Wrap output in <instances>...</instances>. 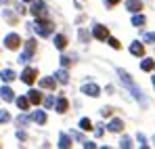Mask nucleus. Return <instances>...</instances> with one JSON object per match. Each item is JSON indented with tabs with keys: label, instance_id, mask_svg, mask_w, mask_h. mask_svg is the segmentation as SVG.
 <instances>
[{
	"label": "nucleus",
	"instance_id": "42",
	"mask_svg": "<svg viewBox=\"0 0 155 149\" xmlns=\"http://www.w3.org/2000/svg\"><path fill=\"white\" fill-rule=\"evenodd\" d=\"M153 143H155V139H153Z\"/></svg>",
	"mask_w": 155,
	"mask_h": 149
},
{
	"label": "nucleus",
	"instance_id": "4",
	"mask_svg": "<svg viewBox=\"0 0 155 149\" xmlns=\"http://www.w3.org/2000/svg\"><path fill=\"white\" fill-rule=\"evenodd\" d=\"M4 46L8 50H17L21 46V36H17V34H8V36H4Z\"/></svg>",
	"mask_w": 155,
	"mask_h": 149
},
{
	"label": "nucleus",
	"instance_id": "28",
	"mask_svg": "<svg viewBox=\"0 0 155 149\" xmlns=\"http://www.w3.org/2000/svg\"><path fill=\"white\" fill-rule=\"evenodd\" d=\"M120 147H124V149H130V147H132V141H130L128 137H122V141H120Z\"/></svg>",
	"mask_w": 155,
	"mask_h": 149
},
{
	"label": "nucleus",
	"instance_id": "35",
	"mask_svg": "<svg viewBox=\"0 0 155 149\" xmlns=\"http://www.w3.org/2000/svg\"><path fill=\"white\" fill-rule=\"evenodd\" d=\"M71 137H74V139H78V141H80V143H82V145H84V143H86V139H84V137H82V134H80V132H71Z\"/></svg>",
	"mask_w": 155,
	"mask_h": 149
},
{
	"label": "nucleus",
	"instance_id": "37",
	"mask_svg": "<svg viewBox=\"0 0 155 149\" xmlns=\"http://www.w3.org/2000/svg\"><path fill=\"white\" fill-rule=\"evenodd\" d=\"M17 139H19V141H25V139H27V134L23 132V130H17Z\"/></svg>",
	"mask_w": 155,
	"mask_h": 149
},
{
	"label": "nucleus",
	"instance_id": "11",
	"mask_svg": "<svg viewBox=\"0 0 155 149\" xmlns=\"http://www.w3.org/2000/svg\"><path fill=\"white\" fill-rule=\"evenodd\" d=\"M130 52H132L134 57H143V55H145V44H143V42H132V44H130Z\"/></svg>",
	"mask_w": 155,
	"mask_h": 149
},
{
	"label": "nucleus",
	"instance_id": "21",
	"mask_svg": "<svg viewBox=\"0 0 155 149\" xmlns=\"http://www.w3.org/2000/svg\"><path fill=\"white\" fill-rule=\"evenodd\" d=\"M2 17H4L11 25H17V21H19V19H17V15H13L8 8H4V11H2Z\"/></svg>",
	"mask_w": 155,
	"mask_h": 149
},
{
	"label": "nucleus",
	"instance_id": "19",
	"mask_svg": "<svg viewBox=\"0 0 155 149\" xmlns=\"http://www.w3.org/2000/svg\"><path fill=\"white\" fill-rule=\"evenodd\" d=\"M15 103H17V107H19L21 111H25L27 107L31 105V101H29V97H17V99H15Z\"/></svg>",
	"mask_w": 155,
	"mask_h": 149
},
{
	"label": "nucleus",
	"instance_id": "27",
	"mask_svg": "<svg viewBox=\"0 0 155 149\" xmlns=\"http://www.w3.org/2000/svg\"><path fill=\"white\" fill-rule=\"evenodd\" d=\"M54 105H57V99H54V97H46V99H44V107H46V109H51Z\"/></svg>",
	"mask_w": 155,
	"mask_h": 149
},
{
	"label": "nucleus",
	"instance_id": "33",
	"mask_svg": "<svg viewBox=\"0 0 155 149\" xmlns=\"http://www.w3.org/2000/svg\"><path fill=\"white\" fill-rule=\"evenodd\" d=\"M69 65H71V59L63 55V57H61V67H69Z\"/></svg>",
	"mask_w": 155,
	"mask_h": 149
},
{
	"label": "nucleus",
	"instance_id": "41",
	"mask_svg": "<svg viewBox=\"0 0 155 149\" xmlns=\"http://www.w3.org/2000/svg\"><path fill=\"white\" fill-rule=\"evenodd\" d=\"M21 2H31V0H21Z\"/></svg>",
	"mask_w": 155,
	"mask_h": 149
},
{
	"label": "nucleus",
	"instance_id": "34",
	"mask_svg": "<svg viewBox=\"0 0 155 149\" xmlns=\"http://www.w3.org/2000/svg\"><path fill=\"white\" fill-rule=\"evenodd\" d=\"M145 42H153V44H155V32H149V34H145Z\"/></svg>",
	"mask_w": 155,
	"mask_h": 149
},
{
	"label": "nucleus",
	"instance_id": "38",
	"mask_svg": "<svg viewBox=\"0 0 155 149\" xmlns=\"http://www.w3.org/2000/svg\"><path fill=\"white\" fill-rule=\"evenodd\" d=\"M105 2H107V6H115L120 0H105Z\"/></svg>",
	"mask_w": 155,
	"mask_h": 149
},
{
	"label": "nucleus",
	"instance_id": "6",
	"mask_svg": "<svg viewBox=\"0 0 155 149\" xmlns=\"http://www.w3.org/2000/svg\"><path fill=\"white\" fill-rule=\"evenodd\" d=\"M44 2L42 0H31V6H29V13L34 15V17H42L44 15Z\"/></svg>",
	"mask_w": 155,
	"mask_h": 149
},
{
	"label": "nucleus",
	"instance_id": "8",
	"mask_svg": "<svg viewBox=\"0 0 155 149\" xmlns=\"http://www.w3.org/2000/svg\"><path fill=\"white\" fill-rule=\"evenodd\" d=\"M92 36L97 38V40H107L109 38V29L105 27V25H94V29H92Z\"/></svg>",
	"mask_w": 155,
	"mask_h": 149
},
{
	"label": "nucleus",
	"instance_id": "23",
	"mask_svg": "<svg viewBox=\"0 0 155 149\" xmlns=\"http://www.w3.org/2000/svg\"><path fill=\"white\" fill-rule=\"evenodd\" d=\"M153 67H155V59H145V61L140 63V69H143V72H151Z\"/></svg>",
	"mask_w": 155,
	"mask_h": 149
},
{
	"label": "nucleus",
	"instance_id": "15",
	"mask_svg": "<svg viewBox=\"0 0 155 149\" xmlns=\"http://www.w3.org/2000/svg\"><path fill=\"white\" fill-rule=\"evenodd\" d=\"M52 42H54V49L63 50V49H65V46H67V36H63V34H57Z\"/></svg>",
	"mask_w": 155,
	"mask_h": 149
},
{
	"label": "nucleus",
	"instance_id": "36",
	"mask_svg": "<svg viewBox=\"0 0 155 149\" xmlns=\"http://www.w3.org/2000/svg\"><path fill=\"white\" fill-rule=\"evenodd\" d=\"M138 145H140V147H147V143H145V134H143V132H138Z\"/></svg>",
	"mask_w": 155,
	"mask_h": 149
},
{
	"label": "nucleus",
	"instance_id": "20",
	"mask_svg": "<svg viewBox=\"0 0 155 149\" xmlns=\"http://www.w3.org/2000/svg\"><path fill=\"white\" fill-rule=\"evenodd\" d=\"M27 97H29V101H31V105H40V103H42V95H40L38 90H29Z\"/></svg>",
	"mask_w": 155,
	"mask_h": 149
},
{
	"label": "nucleus",
	"instance_id": "32",
	"mask_svg": "<svg viewBox=\"0 0 155 149\" xmlns=\"http://www.w3.org/2000/svg\"><path fill=\"white\" fill-rule=\"evenodd\" d=\"M111 113H113V107H103V109H101V116H103V118H109Z\"/></svg>",
	"mask_w": 155,
	"mask_h": 149
},
{
	"label": "nucleus",
	"instance_id": "14",
	"mask_svg": "<svg viewBox=\"0 0 155 149\" xmlns=\"http://www.w3.org/2000/svg\"><path fill=\"white\" fill-rule=\"evenodd\" d=\"M54 78H57V82H61V84H67V82H69V74H67L65 67L57 69V72H54Z\"/></svg>",
	"mask_w": 155,
	"mask_h": 149
},
{
	"label": "nucleus",
	"instance_id": "16",
	"mask_svg": "<svg viewBox=\"0 0 155 149\" xmlns=\"http://www.w3.org/2000/svg\"><path fill=\"white\" fill-rule=\"evenodd\" d=\"M126 8H128L130 13H140L143 2H140V0H128V2H126Z\"/></svg>",
	"mask_w": 155,
	"mask_h": 149
},
{
	"label": "nucleus",
	"instance_id": "12",
	"mask_svg": "<svg viewBox=\"0 0 155 149\" xmlns=\"http://www.w3.org/2000/svg\"><path fill=\"white\" fill-rule=\"evenodd\" d=\"M107 128H109V132H122V130H124V122H122L120 118H113Z\"/></svg>",
	"mask_w": 155,
	"mask_h": 149
},
{
	"label": "nucleus",
	"instance_id": "30",
	"mask_svg": "<svg viewBox=\"0 0 155 149\" xmlns=\"http://www.w3.org/2000/svg\"><path fill=\"white\" fill-rule=\"evenodd\" d=\"M88 38H90V34L86 29H80V42H88Z\"/></svg>",
	"mask_w": 155,
	"mask_h": 149
},
{
	"label": "nucleus",
	"instance_id": "39",
	"mask_svg": "<svg viewBox=\"0 0 155 149\" xmlns=\"http://www.w3.org/2000/svg\"><path fill=\"white\" fill-rule=\"evenodd\" d=\"M151 84H153V88H155V76H153V80H151Z\"/></svg>",
	"mask_w": 155,
	"mask_h": 149
},
{
	"label": "nucleus",
	"instance_id": "3",
	"mask_svg": "<svg viewBox=\"0 0 155 149\" xmlns=\"http://www.w3.org/2000/svg\"><path fill=\"white\" fill-rule=\"evenodd\" d=\"M36 52V40H25V49H23V52L19 55V63H27L29 59H31V55Z\"/></svg>",
	"mask_w": 155,
	"mask_h": 149
},
{
	"label": "nucleus",
	"instance_id": "22",
	"mask_svg": "<svg viewBox=\"0 0 155 149\" xmlns=\"http://www.w3.org/2000/svg\"><path fill=\"white\" fill-rule=\"evenodd\" d=\"M0 78H2V82H11V80H15V72L13 69H2Z\"/></svg>",
	"mask_w": 155,
	"mask_h": 149
},
{
	"label": "nucleus",
	"instance_id": "18",
	"mask_svg": "<svg viewBox=\"0 0 155 149\" xmlns=\"http://www.w3.org/2000/svg\"><path fill=\"white\" fill-rule=\"evenodd\" d=\"M71 139H74V137H69V134H65V132H63V134L59 137V147H61V149L71 147Z\"/></svg>",
	"mask_w": 155,
	"mask_h": 149
},
{
	"label": "nucleus",
	"instance_id": "40",
	"mask_svg": "<svg viewBox=\"0 0 155 149\" xmlns=\"http://www.w3.org/2000/svg\"><path fill=\"white\" fill-rule=\"evenodd\" d=\"M6 2H8V0H0V4H6Z\"/></svg>",
	"mask_w": 155,
	"mask_h": 149
},
{
	"label": "nucleus",
	"instance_id": "7",
	"mask_svg": "<svg viewBox=\"0 0 155 149\" xmlns=\"http://www.w3.org/2000/svg\"><path fill=\"white\" fill-rule=\"evenodd\" d=\"M82 93H84L86 97H99V95H101V88L90 82V84H84V86H82Z\"/></svg>",
	"mask_w": 155,
	"mask_h": 149
},
{
	"label": "nucleus",
	"instance_id": "9",
	"mask_svg": "<svg viewBox=\"0 0 155 149\" xmlns=\"http://www.w3.org/2000/svg\"><path fill=\"white\" fill-rule=\"evenodd\" d=\"M38 86H40V88H48V90H54V86H57V78H42V80L38 82Z\"/></svg>",
	"mask_w": 155,
	"mask_h": 149
},
{
	"label": "nucleus",
	"instance_id": "13",
	"mask_svg": "<svg viewBox=\"0 0 155 149\" xmlns=\"http://www.w3.org/2000/svg\"><path fill=\"white\" fill-rule=\"evenodd\" d=\"M54 109H57L59 113H65V111L69 109V101L65 99V97H59V99H57V105H54Z\"/></svg>",
	"mask_w": 155,
	"mask_h": 149
},
{
	"label": "nucleus",
	"instance_id": "31",
	"mask_svg": "<svg viewBox=\"0 0 155 149\" xmlns=\"http://www.w3.org/2000/svg\"><path fill=\"white\" fill-rule=\"evenodd\" d=\"M27 122H29V118H27V116H23V113L17 118V126H25Z\"/></svg>",
	"mask_w": 155,
	"mask_h": 149
},
{
	"label": "nucleus",
	"instance_id": "29",
	"mask_svg": "<svg viewBox=\"0 0 155 149\" xmlns=\"http://www.w3.org/2000/svg\"><path fill=\"white\" fill-rule=\"evenodd\" d=\"M11 120V116H8V111H4V109H0V124H4V122H8Z\"/></svg>",
	"mask_w": 155,
	"mask_h": 149
},
{
	"label": "nucleus",
	"instance_id": "1",
	"mask_svg": "<svg viewBox=\"0 0 155 149\" xmlns=\"http://www.w3.org/2000/svg\"><path fill=\"white\" fill-rule=\"evenodd\" d=\"M117 76H120V80H122V82H124V84H126V86L130 88L132 97H134L136 101H140V105H147V99H145L143 90H140V88H138V86H136V84L132 82V78H130L128 72H124V69H117Z\"/></svg>",
	"mask_w": 155,
	"mask_h": 149
},
{
	"label": "nucleus",
	"instance_id": "24",
	"mask_svg": "<svg viewBox=\"0 0 155 149\" xmlns=\"http://www.w3.org/2000/svg\"><path fill=\"white\" fill-rule=\"evenodd\" d=\"M132 25H134V27H143V25H145V17H143L140 13H134V17H132Z\"/></svg>",
	"mask_w": 155,
	"mask_h": 149
},
{
	"label": "nucleus",
	"instance_id": "25",
	"mask_svg": "<svg viewBox=\"0 0 155 149\" xmlns=\"http://www.w3.org/2000/svg\"><path fill=\"white\" fill-rule=\"evenodd\" d=\"M80 128H82V130H92V122H90L88 118H82V120H80Z\"/></svg>",
	"mask_w": 155,
	"mask_h": 149
},
{
	"label": "nucleus",
	"instance_id": "17",
	"mask_svg": "<svg viewBox=\"0 0 155 149\" xmlns=\"http://www.w3.org/2000/svg\"><path fill=\"white\" fill-rule=\"evenodd\" d=\"M31 120H34L36 124H46V113H44L42 109H38V111L31 113Z\"/></svg>",
	"mask_w": 155,
	"mask_h": 149
},
{
	"label": "nucleus",
	"instance_id": "2",
	"mask_svg": "<svg viewBox=\"0 0 155 149\" xmlns=\"http://www.w3.org/2000/svg\"><path fill=\"white\" fill-rule=\"evenodd\" d=\"M31 29L38 34V36H42V38H46V36H51L52 32H54V23H52L51 19H42V17H36V21L31 23Z\"/></svg>",
	"mask_w": 155,
	"mask_h": 149
},
{
	"label": "nucleus",
	"instance_id": "5",
	"mask_svg": "<svg viewBox=\"0 0 155 149\" xmlns=\"http://www.w3.org/2000/svg\"><path fill=\"white\" fill-rule=\"evenodd\" d=\"M36 78H38V72H36L34 67H25V69L21 72V82H23V84H34Z\"/></svg>",
	"mask_w": 155,
	"mask_h": 149
},
{
	"label": "nucleus",
	"instance_id": "26",
	"mask_svg": "<svg viewBox=\"0 0 155 149\" xmlns=\"http://www.w3.org/2000/svg\"><path fill=\"white\" fill-rule=\"evenodd\" d=\"M107 42H109V46H111V49H115V50L122 49V44H120V40H117V38H111V36H109V38H107Z\"/></svg>",
	"mask_w": 155,
	"mask_h": 149
},
{
	"label": "nucleus",
	"instance_id": "10",
	"mask_svg": "<svg viewBox=\"0 0 155 149\" xmlns=\"http://www.w3.org/2000/svg\"><path fill=\"white\" fill-rule=\"evenodd\" d=\"M0 97H2V101L11 103V101H15V93H13V88H8V86H2V88H0Z\"/></svg>",
	"mask_w": 155,
	"mask_h": 149
}]
</instances>
